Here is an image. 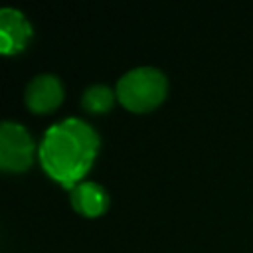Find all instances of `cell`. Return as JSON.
Masks as SVG:
<instances>
[{"label": "cell", "mask_w": 253, "mask_h": 253, "mask_svg": "<svg viewBox=\"0 0 253 253\" xmlns=\"http://www.w3.org/2000/svg\"><path fill=\"white\" fill-rule=\"evenodd\" d=\"M101 148L97 128L81 117H65L43 132L38 158L49 178L67 190L85 180Z\"/></svg>", "instance_id": "obj_1"}, {"label": "cell", "mask_w": 253, "mask_h": 253, "mask_svg": "<svg viewBox=\"0 0 253 253\" xmlns=\"http://www.w3.org/2000/svg\"><path fill=\"white\" fill-rule=\"evenodd\" d=\"M115 91L125 109L132 113H148L166 99L168 77L156 65H136L117 79Z\"/></svg>", "instance_id": "obj_2"}, {"label": "cell", "mask_w": 253, "mask_h": 253, "mask_svg": "<svg viewBox=\"0 0 253 253\" xmlns=\"http://www.w3.org/2000/svg\"><path fill=\"white\" fill-rule=\"evenodd\" d=\"M36 154L32 132L18 121L4 119L0 125V166L8 172H26Z\"/></svg>", "instance_id": "obj_3"}, {"label": "cell", "mask_w": 253, "mask_h": 253, "mask_svg": "<svg viewBox=\"0 0 253 253\" xmlns=\"http://www.w3.org/2000/svg\"><path fill=\"white\" fill-rule=\"evenodd\" d=\"M63 97H65V85L61 77L49 71L34 75L24 89L26 107L38 115L55 111L63 103Z\"/></svg>", "instance_id": "obj_4"}, {"label": "cell", "mask_w": 253, "mask_h": 253, "mask_svg": "<svg viewBox=\"0 0 253 253\" xmlns=\"http://www.w3.org/2000/svg\"><path fill=\"white\" fill-rule=\"evenodd\" d=\"M32 38L34 26L30 18L14 6H4L0 10V51L4 55H16L28 47Z\"/></svg>", "instance_id": "obj_5"}, {"label": "cell", "mask_w": 253, "mask_h": 253, "mask_svg": "<svg viewBox=\"0 0 253 253\" xmlns=\"http://www.w3.org/2000/svg\"><path fill=\"white\" fill-rule=\"evenodd\" d=\"M69 202L73 210L85 217H97L111 206L107 188L95 180H81L69 188Z\"/></svg>", "instance_id": "obj_6"}, {"label": "cell", "mask_w": 253, "mask_h": 253, "mask_svg": "<svg viewBox=\"0 0 253 253\" xmlns=\"http://www.w3.org/2000/svg\"><path fill=\"white\" fill-rule=\"evenodd\" d=\"M117 99L115 87L107 83H91L81 95V107L91 115H103L113 109Z\"/></svg>", "instance_id": "obj_7"}]
</instances>
